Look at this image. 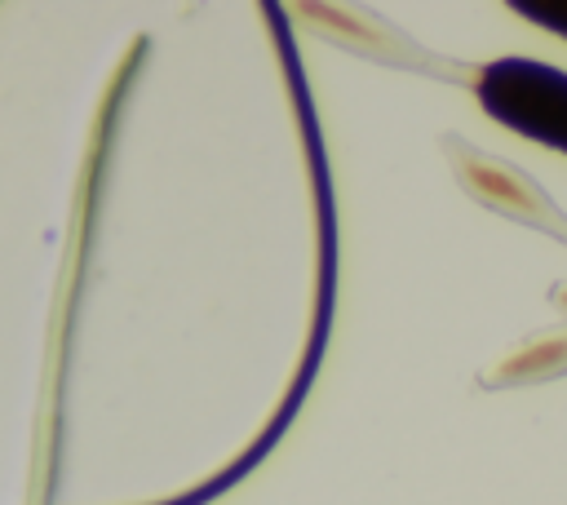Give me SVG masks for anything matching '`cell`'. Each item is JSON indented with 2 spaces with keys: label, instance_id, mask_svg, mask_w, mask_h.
<instances>
[{
  "label": "cell",
  "instance_id": "1",
  "mask_svg": "<svg viewBox=\"0 0 567 505\" xmlns=\"http://www.w3.org/2000/svg\"><path fill=\"white\" fill-rule=\"evenodd\" d=\"M474 93L496 124L567 155V71L536 58H496L478 71Z\"/></svg>",
  "mask_w": 567,
  "mask_h": 505
},
{
  "label": "cell",
  "instance_id": "2",
  "mask_svg": "<svg viewBox=\"0 0 567 505\" xmlns=\"http://www.w3.org/2000/svg\"><path fill=\"white\" fill-rule=\"evenodd\" d=\"M514 13H523L527 22H536V27H545V31H554V35L567 40V4H558V0H549V4H540V0H514Z\"/></svg>",
  "mask_w": 567,
  "mask_h": 505
}]
</instances>
